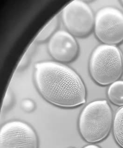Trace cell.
<instances>
[{"mask_svg":"<svg viewBox=\"0 0 123 148\" xmlns=\"http://www.w3.org/2000/svg\"><path fill=\"white\" fill-rule=\"evenodd\" d=\"M36 87L50 103L71 108L86 101V89L79 75L60 62L43 61L36 63L34 71Z\"/></svg>","mask_w":123,"mask_h":148,"instance_id":"cell-1","label":"cell"},{"mask_svg":"<svg viewBox=\"0 0 123 148\" xmlns=\"http://www.w3.org/2000/svg\"><path fill=\"white\" fill-rule=\"evenodd\" d=\"M112 122V111L107 101L91 102L80 114L78 124L80 135L87 142H101L109 135Z\"/></svg>","mask_w":123,"mask_h":148,"instance_id":"cell-2","label":"cell"},{"mask_svg":"<svg viewBox=\"0 0 123 148\" xmlns=\"http://www.w3.org/2000/svg\"><path fill=\"white\" fill-rule=\"evenodd\" d=\"M122 53L115 46L102 44L96 47L91 55L89 71L97 84L106 86L118 80L123 72Z\"/></svg>","mask_w":123,"mask_h":148,"instance_id":"cell-3","label":"cell"},{"mask_svg":"<svg viewBox=\"0 0 123 148\" xmlns=\"http://www.w3.org/2000/svg\"><path fill=\"white\" fill-rule=\"evenodd\" d=\"M95 34L99 41L107 45L123 41V13L118 8L106 7L97 12L95 17Z\"/></svg>","mask_w":123,"mask_h":148,"instance_id":"cell-4","label":"cell"},{"mask_svg":"<svg viewBox=\"0 0 123 148\" xmlns=\"http://www.w3.org/2000/svg\"><path fill=\"white\" fill-rule=\"evenodd\" d=\"M62 17L69 32L76 37H86L94 27L92 10L82 1L74 0L68 4L63 10Z\"/></svg>","mask_w":123,"mask_h":148,"instance_id":"cell-5","label":"cell"},{"mask_svg":"<svg viewBox=\"0 0 123 148\" xmlns=\"http://www.w3.org/2000/svg\"><path fill=\"white\" fill-rule=\"evenodd\" d=\"M35 130L21 121L8 122L0 130V148H38Z\"/></svg>","mask_w":123,"mask_h":148,"instance_id":"cell-6","label":"cell"},{"mask_svg":"<svg viewBox=\"0 0 123 148\" xmlns=\"http://www.w3.org/2000/svg\"><path fill=\"white\" fill-rule=\"evenodd\" d=\"M48 49L51 56L61 63L71 62L77 58L79 52L74 36L65 30H59L50 37Z\"/></svg>","mask_w":123,"mask_h":148,"instance_id":"cell-7","label":"cell"},{"mask_svg":"<svg viewBox=\"0 0 123 148\" xmlns=\"http://www.w3.org/2000/svg\"><path fill=\"white\" fill-rule=\"evenodd\" d=\"M108 97L113 104L123 106V81L115 82L109 87Z\"/></svg>","mask_w":123,"mask_h":148,"instance_id":"cell-8","label":"cell"},{"mask_svg":"<svg viewBox=\"0 0 123 148\" xmlns=\"http://www.w3.org/2000/svg\"><path fill=\"white\" fill-rule=\"evenodd\" d=\"M58 15H56L50 20L40 32L36 36V41L38 42H43L50 38L55 34L54 33L58 27Z\"/></svg>","mask_w":123,"mask_h":148,"instance_id":"cell-9","label":"cell"},{"mask_svg":"<svg viewBox=\"0 0 123 148\" xmlns=\"http://www.w3.org/2000/svg\"><path fill=\"white\" fill-rule=\"evenodd\" d=\"M113 134L118 144L123 148V107L118 110L115 115Z\"/></svg>","mask_w":123,"mask_h":148,"instance_id":"cell-10","label":"cell"},{"mask_svg":"<svg viewBox=\"0 0 123 148\" xmlns=\"http://www.w3.org/2000/svg\"><path fill=\"white\" fill-rule=\"evenodd\" d=\"M83 148H101L98 146L94 145H90L85 146Z\"/></svg>","mask_w":123,"mask_h":148,"instance_id":"cell-11","label":"cell"},{"mask_svg":"<svg viewBox=\"0 0 123 148\" xmlns=\"http://www.w3.org/2000/svg\"><path fill=\"white\" fill-rule=\"evenodd\" d=\"M120 2L122 4V5L123 6V0H121V1H120Z\"/></svg>","mask_w":123,"mask_h":148,"instance_id":"cell-12","label":"cell"},{"mask_svg":"<svg viewBox=\"0 0 123 148\" xmlns=\"http://www.w3.org/2000/svg\"></svg>","mask_w":123,"mask_h":148,"instance_id":"cell-13","label":"cell"}]
</instances>
